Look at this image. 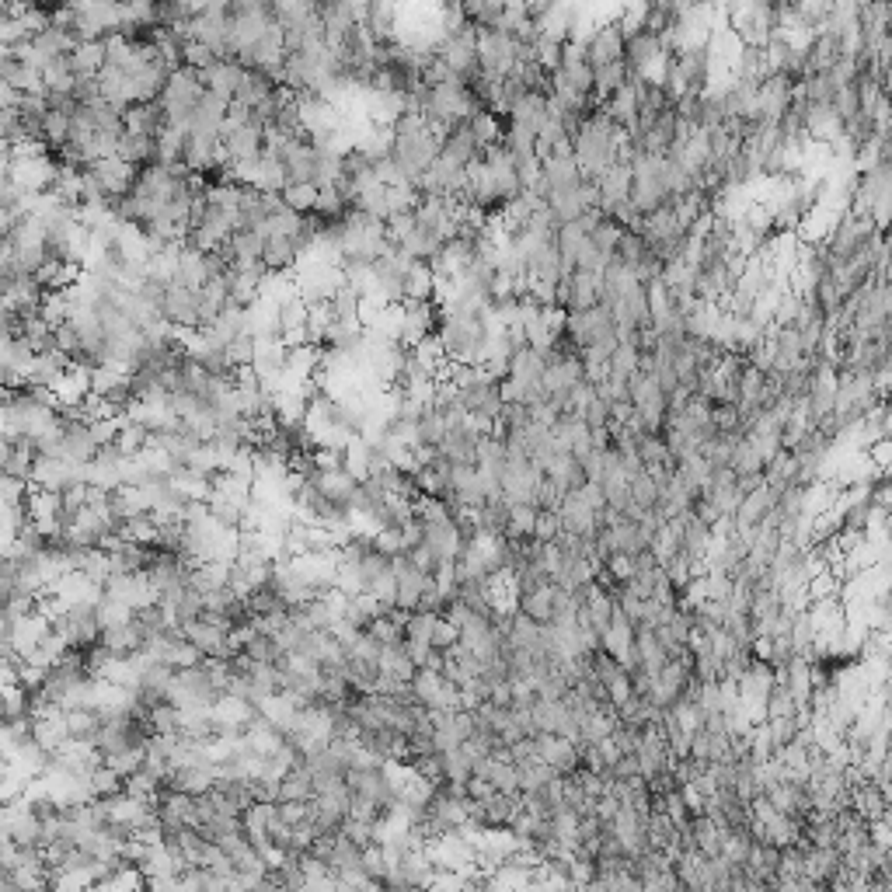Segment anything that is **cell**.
I'll use <instances>...</instances> for the list:
<instances>
[{
	"label": "cell",
	"instance_id": "obj_20",
	"mask_svg": "<svg viewBox=\"0 0 892 892\" xmlns=\"http://www.w3.org/2000/svg\"><path fill=\"white\" fill-rule=\"evenodd\" d=\"M279 199H283L290 210L304 213V217H311L314 210V199H318V185H307V182H286L283 189H279Z\"/></svg>",
	"mask_w": 892,
	"mask_h": 892
},
{
	"label": "cell",
	"instance_id": "obj_1",
	"mask_svg": "<svg viewBox=\"0 0 892 892\" xmlns=\"http://www.w3.org/2000/svg\"><path fill=\"white\" fill-rule=\"evenodd\" d=\"M520 63V42L506 28H478V70L502 81Z\"/></svg>",
	"mask_w": 892,
	"mask_h": 892
},
{
	"label": "cell",
	"instance_id": "obj_22",
	"mask_svg": "<svg viewBox=\"0 0 892 892\" xmlns=\"http://www.w3.org/2000/svg\"><path fill=\"white\" fill-rule=\"evenodd\" d=\"M628 499H631V506H638V509L656 506V502H659V485L652 481L649 471L635 474V478L628 481Z\"/></svg>",
	"mask_w": 892,
	"mask_h": 892
},
{
	"label": "cell",
	"instance_id": "obj_5",
	"mask_svg": "<svg viewBox=\"0 0 892 892\" xmlns=\"http://www.w3.org/2000/svg\"><path fill=\"white\" fill-rule=\"evenodd\" d=\"M558 304L561 311H586V307L600 304V276L572 269L558 286Z\"/></svg>",
	"mask_w": 892,
	"mask_h": 892
},
{
	"label": "cell",
	"instance_id": "obj_7",
	"mask_svg": "<svg viewBox=\"0 0 892 892\" xmlns=\"http://www.w3.org/2000/svg\"><path fill=\"white\" fill-rule=\"evenodd\" d=\"M548 115H551L548 95H544V91H527V95L516 98L513 109L506 112V126L527 129V133L537 136V129L544 126V119H548Z\"/></svg>",
	"mask_w": 892,
	"mask_h": 892
},
{
	"label": "cell",
	"instance_id": "obj_24",
	"mask_svg": "<svg viewBox=\"0 0 892 892\" xmlns=\"http://www.w3.org/2000/svg\"><path fill=\"white\" fill-rule=\"evenodd\" d=\"M102 760H105V767H112V771L126 781L129 774H136L143 767V746H129V750L109 753V757H102Z\"/></svg>",
	"mask_w": 892,
	"mask_h": 892
},
{
	"label": "cell",
	"instance_id": "obj_2",
	"mask_svg": "<svg viewBox=\"0 0 892 892\" xmlns=\"http://www.w3.org/2000/svg\"><path fill=\"white\" fill-rule=\"evenodd\" d=\"M217 694H220V687L213 683L210 669H206V659L199 666L175 669L168 690H164V697H168L175 708H213Z\"/></svg>",
	"mask_w": 892,
	"mask_h": 892
},
{
	"label": "cell",
	"instance_id": "obj_4",
	"mask_svg": "<svg viewBox=\"0 0 892 892\" xmlns=\"http://www.w3.org/2000/svg\"><path fill=\"white\" fill-rule=\"evenodd\" d=\"M624 21L621 14H614V18H603L596 21V28L586 35V42H582V53H586L589 67H603V63H614V60H624Z\"/></svg>",
	"mask_w": 892,
	"mask_h": 892
},
{
	"label": "cell",
	"instance_id": "obj_3",
	"mask_svg": "<svg viewBox=\"0 0 892 892\" xmlns=\"http://www.w3.org/2000/svg\"><path fill=\"white\" fill-rule=\"evenodd\" d=\"M157 314L175 332H199V290L182 283H168L161 304H157Z\"/></svg>",
	"mask_w": 892,
	"mask_h": 892
},
{
	"label": "cell",
	"instance_id": "obj_9",
	"mask_svg": "<svg viewBox=\"0 0 892 892\" xmlns=\"http://www.w3.org/2000/svg\"><path fill=\"white\" fill-rule=\"evenodd\" d=\"M481 440H485V436L478 433V429L474 426H453V429H446V436H443V443L436 446V450L443 453L446 460H450V464H474V457H478V446H481Z\"/></svg>",
	"mask_w": 892,
	"mask_h": 892
},
{
	"label": "cell",
	"instance_id": "obj_12",
	"mask_svg": "<svg viewBox=\"0 0 892 892\" xmlns=\"http://www.w3.org/2000/svg\"><path fill=\"white\" fill-rule=\"evenodd\" d=\"M276 88H279L276 77L265 74V70H258V67H248V70H244L241 84H237V91H234V98H230V102L244 105V109H258V105H262Z\"/></svg>",
	"mask_w": 892,
	"mask_h": 892
},
{
	"label": "cell",
	"instance_id": "obj_11",
	"mask_svg": "<svg viewBox=\"0 0 892 892\" xmlns=\"http://www.w3.org/2000/svg\"><path fill=\"white\" fill-rule=\"evenodd\" d=\"M440 157H443V161H450V164H460V168H467V164H474L481 157V147L474 143L471 129H467L464 122L450 126L440 136Z\"/></svg>",
	"mask_w": 892,
	"mask_h": 892
},
{
	"label": "cell",
	"instance_id": "obj_14",
	"mask_svg": "<svg viewBox=\"0 0 892 892\" xmlns=\"http://www.w3.org/2000/svg\"><path fill=\"white\" fill-rule=\"evenodd\" d=\"M513 607L520 610V614H527L530 621L551 624V614H555V582H541V586L530 589V593H520L513 600Z\"/></svg>",
	"mask_w": 892,
	"mask_h": 892
},
{
	"label": "cell",
	"instance_id": "obj_19",
	"mask_svg": "<svg viewBox=\"0 0 892 892\" xmlns=\"http://www.w3.org/2000/svg\"><path fill=\"white\" fill-rule=\"evenodd\" d=\"M286 798H297V802H311V798H314V781H311V771H307L304 764L290 767V771L283 774V781H279V798H276V802H286Z\"/></svg>",
	"mask_w": 892,
	"mask_h": 892
},
{
	"label": "cell",
	"instance_id": "obj_15",
	"mask_svg": "<svg viewBox=\"0 0 892 892\" xmlns=\"http://www.w3.org/2000/svg\"><path fill=\"white\" fill-rule=\"evenodd\" d=\"M115 157L133 168H147L157 161V136H140V133H122L115 140Z\"/></svg>",
	"mask_w": 892,
	"mask_h": 892
},
{
	"label": "cell",
	"instance_id": "obj_8",
	"mask_svg": "<svg viewBox=\"0 0 892 892\" xmlns=\"http://www.w3.org/2000/svg\"><path fill=\"white\" fill-rule=\"evenodd\" d=\"M244 63H237L234 56H217V60L210 63L206 70H199V77H203V88L213 91V95H223V98H234L237 84H241L244 77Z\"/></svg>",
	"mask_w": 892,
	"mask_h": 892
},
{
	"label": "cell",
	"instance_id": "obj_21",
	"mask_svg": "<svg viewBox=\"0 0 892 892\" xmlns=\"http://www.w3.org/2000/svg\"><path fill=\"white\" fill-rule=\"evenodd\" d=\"M244 656L255 659V663H276L279 656H283V649H279V642L272 635H265V631H251L248 642H244Z\"/></svg>",
	"mask_w": 892,
	"mask_h": 892
},
{
	"label": "cell",
	"instance_id": "obj_25",
	"mask_svg": "<svg viewBox=\"0 0 892 892\" xmlns=\"http://www.w3.org/2000/svg\"><path fill=\"white\" fill-rule=\"evenodd\" d=\"M88 784H91V795H95V798H105V795H115V791L122 788V778L112 771V767H105V764H102V767H98V771L88 778Z\"/></svg>",
	"mask_w": 892,
	"mask_h": 892
},
{
	"label": "cell",
	"instance_id": "obj_17",
	"mask_svg": "<svg viewBox=\"0 0 892 892\" xmlns=\"http://www.w3.org/2000/svg\"><path fill=\"white\" fill-rule=\"evenodd\" d=\"M534 520H537L534 506H527V502H506V530H502V537H509V541H516V544L530 541V534H534Z\"/></svg>",
	"mask_w": 892,
	"mask_h": 892
},
{
	"label": "cell",
	"instance_id": "obj_16",
	"mask_svg": "<svg viewBox=\"0 0 892 892\" xmlns=\"http://www.w3.org/2000/svg\"><path fill=\"white\" fill-rule=\"evenodd\" d=\"M464 126L471 129L474 143H478L481 150L492 147V143H499L502 140V129H506V126H502V115L492 112V109H474L464 119Z\"/></svg>",
	"mask_w": 892,
	"mask_h": 892
},
{
	"label": "cell",
	"instance_id": "obj_26",
	"mask_svg": "<svg viewBox=\"0 0 892 892\" xmlns=\"http://www.w3.org/2000/svg\"><path fill=\"white\" fill-rule=\"evenodd\" d=\"M453 642H457V628L440 614L433 624V649H446V645H453Z\"/></svg>",
	"mask_w": 892,
	"mask_h": 892
},
{
	"label": "cell",
	"instance_id": "obj_23",
	"mask_svg": "<svg viewBox=\"0 0 892 892\" xmlns=\"http://www.w3.org/2000/svg\"><path fill=\"white\" fill-rule=\"evenodd\" d=\"M565 534V527H561V516L558 509H537V520H534V541L541 544H555L558 537Z\"/></svg>",
	"mask_w": 892,
	"mask_h": 892
},
{
	"label": "cell",
	"instance_id": "obj_18",
	"mask_svg": "<svg viewBox=\"0 0 892 892\" xmlns=\"http://www.w3.org/2000/svg\"><path fill=\"white\" fill-rule=\"evenodd\" d=\"M460 11L471 25L499 28L502 18H506V0H460Z\"/></svg>",
	"mask_w": 892,
	"mask_h": 892
},
{
	"label": "cell",
	"instance_id": "obj_6",
	"mask_svg": "<svg viewBox=\"0 0 892 892\" xmlns=\"http://www.w3.org/2000/svg\"><path fill=\"white\" fill-rule=\"evenodd\" d=\"M227 624L213 621V617H203L199 614L196 621H189L182 628V635L189 638L192 645H196L199 652H203V659H230V649H227Z\"/></svg>",
	"mask_w": 892,
	"mask_h": 892
},
{
	"label": "cell",
	"instance_id": "obj_13",
	"mask_svg": "<svg viewBox=\"0 0 892 892\" xmlns=\"http://www.w3.org/2000/svg\"><path fill=\"white\" fill-rule=\"evenodd\" d=\"M300 262L297 255V244H293V237L286 234H265L262 241V265L265 272H293Z\"/></svg>",
	"mask_w": 892,
	"mask_h": 892
},
{
	"label": "cell",
	"instance_id": "obj_10",
	"mask_svg": "<svg viewBox=\"0 0 892 892\" xmlns=\"http://www.w3.org/2000/svg\"><path fill=\"white\" fill-rule=\"evenodd\" d=\"M164 129V105L157 102H133L122 105V133L157 136Z\"/></svg>",
	"mask_w": 892,
	"mask_h": 892
}]
</instances>
